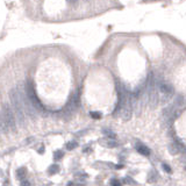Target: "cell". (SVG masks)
Here are the masks:
<instances>
[{
    "instance_id": "ba28073f",
    "label": "cell",
    "mask_w": 186,
    "mask_h": 186,
    "mask_svg": "<svg viewBox=\"0 0 186 186\" xmlns=\"http://www.w3.org/2000/svg\"><path fill=\"white\" fill-rule=\"evenodd\" d=\"M8 126L5 121V117L2 115V113H0V134H7L8 133Z\"/></svg>"
},
{
    "instance_id": "6da1fadb",
    "label": "cell",
    "mask_w": 186,
    "mask_h": 186,
    "mask_svg": "<svg viewBox=\"0 0 186 186\" xmlns=\"http://www.w3.org/2000/svg\"><path fill=\"white\" fill-rule=\"evenodd\" d=\"M9 98H11L12 107L13 112L15 114L17 122L20 123V126H24L26 123V112L22 104V98H21V90L19 87H14L9 91Z\"/></svg>"
},
{
    "instance_id": "7402d4cb",
    "label": "cell",
    "mask_w": 186,
    "mask_h": 186,
    "mask_svg": "<svg viewBox=\"0 0 186 186\" xmlns=\"http://www.w3.org/2000/svg\"><path fill=\"white\" fill-rule=\"evenodd\" d=\"M181 162L184 163V164H186V155H183V156H181Z\"/></svg>"
},
{
    "instance_id": "2e32d148",
    "label": "cell",
    "mask_w": 186,
    "mask_h": 186,
    "mask_svg": "<svg viewBox=\"0 0 186 186\" xmlns=\"http://www.w3.org/2000/svg\"><path fill=\"white\" fill-rule=\"evenodd\" d=\"M90 114H91V116H92L93 119H100V117H101V113H100V112H91Z\"/></svg>"
},
{
    "instance_id": "8fae6325",
    "label": "cell",
    "mask_w": 186,
    "mask_h": 186,
    "mask_svg": "<svg viewBox=\"0 0 186 186\" xmlns=\"http://www.w3.org/2000/svg\"><path fill=\"white\" fill-rule=\"evenodd\" d=\"M102 133L107 136V139H115V133L110 129H102Z\"/></svg>"
},
{
    "instance_id": "7a4b0ae2",
    "label": "cell",
    "mask_w": 186,
    "mask_h": 186,
    "mask_svg": "<svg viewBox=\"0 0 186 186\" xmlns=\"http://www.w3.org/2000/svg\"><path fill=\"white\" fill-rule=\"evenodd\" d=\"M26 95H27V98L30 100V102H32V105L34 106L35 110H44V107H43L42 102L40 101L39 97L36 95L34 86H33V84H32L30 81H27V84H26Z\"/></svg>"
},
{
    "instance_id": "3957f363",
    "label": "cell",
    "mask_w": 186,
    "mask_h": 186,
    "mask_svg": "<svg viewBox=\"0 0 186 186\" xmlns=\"http://www.w3.org/2000/svg\"><path fill=\"white\" fill-rule=\"evenodd\" d=\"M2 115L5 117V121L8 126V129L12 132H15L17 130V121H15V114L13 112V108L9 107L8 104L4 105V108H2Z\"/></svg>"
},
{
    "instance_id": "ffe728a7",
    "label": "cell",
    "mask_w": 186,
    "mask_h": 186,
    "mask_svg": "<svg viewBox=\"0 0 186 186\" xmlns=\"http://www.w3.org/2000/svg\"><path fill=\"white\" fill-rule=\"evenodd\" d=\"M21 186H30V183L27 179L21 180Z\"/></svg>"
},
{
    "instance_id": "8992f818",
    "label": "cell",
    "mask_w": 186,
    "mask_h": 186,
    "mask_svg": "<svg viewBox=\"0 0 186 186\" xmlns=\"http://www.w3.org/2000/svg\"><path fill=\"white\" fill-rule=\"evenodd\" d=\"M135 148H136V151L139 154H141V155H143V156H149L150 155V149L147 145L142 144V143H136Z\"/></svg>"
},
{
    "instance_id": "e0dca14e",
    "label": "cell",
    "mask_w": 186,
    "mask_h": 186,
    "mask_svg": "<svg viewBox=\"0 0 186 186\" xmlns=\"http://www.w3.org/2000/svg\"><path fill=\"white\" fill-rule=\"evenodd\" d=\"M126 183H127V184H129V185H134V186L137 185V183H136L134 179H132L130 177H127V178H126Z\"/></svg>"
},
{
    "instance_id": "4fadbf2b",
    "label": "cell",
    "mask_w": 186,
    "mask_h": 186,
    "mask_svg": "<svg viewBox=\"0 0 186 186\" xmlns=\"http://www.w3.org/2000/svg\"><path fill=\"white\" fill-rule=\"evenodd\" d=\"M58 170H59V168H58V165H56V164H54V165H51L50 168H49V170H48V172H49V174H55L58 172Z\"/></svg>"
},
{
    "instance_id": "7c38bea8",
    "label": "cell",
    "mask_w": 186,
    "mask_h": 186,
    "mask_svg": "<svg viewBox=\"0 0 186 186\" xmlns=\"http://www.w3.org/2000/svg\"><path fill=\"white\" fill-rule=\"evenodd\" d=\"M17 177H19V179H21V180L26 179V170H24L23 168L19 169V170H17Z\"/></svg>"
},
{
    "instance_id": "9a60e30c",
    "label": "cell",
    "mask_w": 186,
    "mask_h": 186,
    "mask_svg": "<svg viewBox=\"0 0 186 186\" xmlns=\"http://www.w3.org/2000/svg\"><path fill=\"white\" fill-rule=\"evenodd\" d=\"M162 168H163V170L166 172V173H171V172H172V169L170 168L168 164H165V163H163V164H162Z\"/></svg>"
},
{
    "instance_id": "30bf717a",
    "label": "cell",
    "mask_w": 186,
    "mask_h": 186,
    "mask_svg": "<svg viewBox=\"0 0 186 186\" xmlns=\"http://www.w3.org/2000/svg\"><path fill=\"white\" fill-rule=\"evenodd\" d=\"M157 178H158V174L154 171V170H151V172L149 173V177H148V181L149 183H154V181H156Z\"/></svg>"
},
{
    "instance_id": "d6986e66",
    "label": "cell",
    "mask_w": 186,
    "mask_h": 186,
    "mask_svg": "<svg viewBox=\"0 0 186 186\" xmlns=\"http://www.w3.org/2000/svg\"><path fill=\"white\" fill-rule=\"evenodd\" d=\"M54 157H55V159H56V161H58V159H61V158L63 157V152H62V151H56Z\"/></svg>"
},
{
    "instance_id": "ac0fdd59",
    "label": "cell",
    "mask_w": 186,
    "mask_h": 186,
    "mask_svg": "<svg viewBox=\"0 0 186 186\" xmlns=\"http://www.w3.org/2000/svg\"><path fill=\"white\" fill-rule=\"evenodd\" d=\"M110 186H122V185H121V183H120L119 180L113 178V179L110 180Z\"/></svg>"
},
{
    "instance_id": "52a82bcc",
    "label": "cell",
    "mask_w": 186,
    "mask_h": 186,
    "mask_svg": "<svg viewBox=\"0 0 186 186\" xmlns=\"http://www.w3.org/2000/svg\"><path fill=\"white\" fill-rule=\"evenodd\" d=\"M172 105H173L177 110H181V108L185 106V98H184L183 95H177Z\"/></svg>"
},
{
    "instance_id": "9c48e42d",
    "label": "cell",
    "mask_w": 186,
    "mask_h": 186,
    "mask_svg": "<svg viewBox=\"0 0 186 186\" xmlns=\"http://www.w3.org/2000/svg\"><path fill=\"white\" fill-rule=\"evenodd\" d=\"M104 144L106 145V147H108V148H114V147L117 145V142H116L114 139H107L105 141Z\"/></svg>"
},
{
    "instance_id": "5b68a950",
    "label": "cell",
    "mask_w": 186,
    "mask_h": 186,
    "mask_svg": "<svg viewBox=\"0 0 186 186\" xmlns=\"http://www.w3.org/2000/svg\"><path fill=\"white\" fill-rule=\"evenodd\" d=\"M186 145L180 141V140H176L173 142H171V144L169 145V150L172 155H177L180 152H184Z\"/></svg>"
},
{
    "instance_id": "5bb4252c",
    "label": "cell",
    "mask_w": 186,
    "mask_h": 186,
    "mask_svg": "<svg viewBox=\"0 0 186 186\" xmlns=\"http://www.w3.org/2000/svg\"><path fill=\"white\" fill-rule=\"evenodd\" d=\"M77 145H78V143H77V142H75V141H71V142H69V143L66 144V149H68V150H73L75 148H77Z\"/></svg>"
},
{
    "instance_id": "44dd1931",
    "label": "cell",
    "mask_w": 186,
    "mask_h": 186,
    "mask_svg": "<svg viewBox=\"0 0 186 186\" xmlns=\"http://www.w3.org/2000/svg\"><path fill=\"white\" fill-rule=\"evenodd\" d=\"M77 1H78V0H68V2H69V4H71V5H75V4H77Z\"/></svg>"
},
{
    "instance_id": "603a6c76",
    "label": "cell",
    "mask_w": 186,
    "mask_h": 186,
    "mask_svg": "<svg viewBox=\"0 0 186 186\" xmlns=\"http://www.w3.org/2000/svg\"><path fill=\"white\" fill-rule=\"evenodd\" d=\"M84 1H88V0H84Z\"/></svg>"
},
{
    "instance_id": "277c9868",
    "label": "cell",
    "mask_w": 186,
    "mask_h": 186,
    "mask_svg": "<svg viewBox=\"0 0 186 186\" xmlns=\"http://www.w3.org/2000/svg\"><path fill=\"white\" fill-rule=\"evenodd\" d=\"M178 114H179V110H177L173 105H168L163 110V117L168 123L173 121L174 119L178 116Z\"/></svg>"
}]
</instances>
